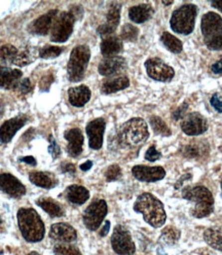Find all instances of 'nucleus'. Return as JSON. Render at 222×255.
<instances>
[{"instance_id":"nucleus-1","label":"nucleus","mask_w":222,"mask_h":255,"mask_svg":"<svg viewBox=\"0 0 222 255\" xmlns=\"http://www.w3.org/2000/svg\"><path fill=\"white\" fill-rule=\"evenodd\" d=\"M134 210L143 215L145 222L152 228H162L166 223L167 214L164 205L152 194L140 195L134 204Z\"/></svg>"},{"instance_id":"nucleus-2","label":"nucleus","mask_w":222,"mask_h":255,"mask_svg":"<svg viewBox=\"0 0 222 255\" xmlns=\"http://www.w3.org/2000/svg\"><path fill=\"white\" fill-rule=\"evenodd\" d=\"M182 198L193 203L190 213L196 218H205L214 211V198L211 191L203 185L185 186L182 188Z\"/></svg>"},{"instance_id":"nucleus-3","label":"nucleus","mask_w":222,"mask_h":255,"mask_svg":"<svg viewBox=\"0 0 222 255\" xmlns=\"http://www.w3.org/2000/svg\"><path fill=\"white\" fill-rule=\"evenodd\" d=\"M148 137L149 132L145 121L140 118H134L120 127L115 137V142L121 147H132L144 143Z\"/></svg>"},{"instance_id":"nucleus-4","label":"nucleus","mask_w":222,"mask_h":255,"mask_svg":"<svg viewBox=\"0 0 222 255\" xmlns=\"http://www.w3.org/2000/svg\"><path fill=\"white\" fill-rule=\"evenodd\" d=\"M18 223L23 238L27 242L41 241L45 229L39 214L32 208H21L18 211Z\"/></svg>"},{"instance_id":"nucleus-5","label":"nucleus","mask_w":222,"mask_h":255,"mask_svg":"<svg viewBox=\"0 0 222 255\" xmlns=\"http://www.w3.org/2000/svg\"><path fill=\"white\" fill-rule=\"evenodd\" d=\"M201 29L205 44L211 51L222 50V18L216 12L209 11L202 18Z\"/></svg>"},{"instance_id":"nucleus-6","label":"nucleus","mask_w":222,"mask_h":255,"mask_svg":"<svg viewBox=\"0 0 222 255\" xmlns=\"http://www.w3.org/2000/svg\"><path fill=\"white\" fill-rule=\"evenodd\" d=\"M198 14V7L195 4L187 3L172 13L170 20L171 28L178 34L188 35L195 29L196 19Z\"/></svg>"},{"instance_id":"nucleus-7","label":"nucleus","mask_w":222,"mask_h":255,"mask_svg":"<svg viewBox=\"0 0 222 255\" xmlns=\"http://www.w3.org/2000/svg\"><path fill=\"white\" fill-rule=\"evenodd\" d=\"M91 58V51L88 45H78L72 50L67 66L68 78L70 82L77 83L84 78Z\"/></svg>"},{"instance_id":"nucleus-8","label":"nucleus","mask_w":222,"mask_h":255,"mask_svg":"<svg viewBox=\"0 0 222 255\" xmlns=\"http://www.w3.org/2000/svg\"><path fill=\"white\" fill-rule=\"evenodd\" d=\"M111 246L118 255H133L136 251L135 243L129 230L123 226H116L111 236Z\"/></svg>"},{"instance_id":"nucleus-9","label":"nucleus","mask_w":222,"mask_h":255,"mask_svg":"<svg viewBox=\"0 0 222 255\" xmlns=\"http://www.w3.org/2000/svg\"><path fill=\"white\" fill-rule=\"evenodd\" d=\"M108 212L107 204L104 200L94 201L85 210L83 219L85 226L92 232L97 231Z\"/></svg>"},{"instance_id":"nucleus-10","label":"nucleus","mask_w":222,"mask_h":255,"mask_svg":"<svg viewBox=\"0 0 222 255\" xmlns=\"http://www.w3.org/2000/svg\"><path fill=\"white\" fill-rule=\"evenodd\" d=\"M73 15L70 11H64L59 14L57 17L53 28H52V35L51 39L54 42H65L70 37L73 32L74 22Z\"/></svg>"},{"instance_id":"nucleus-11","label":"nucleus","mask_w":222,"mask_h":255,"mask_svg":"<svg viewBox=\"0 0 222 255\" xmlns=\"http://www.w3.org/2000/svg\"><path fill=\"white\" fill-rule=\"evenodd\" d=\"M145 68L148 76L157 82H171L174 75H175L174 69L160 58H150L146 60Z\"/></svg>"},{"instance_id":"nucleus-12","label":"nucleus","mask_w":222,"mask_h":255,"mask_svg":"<svg viewBox=\"0 0 222 255\" xmlns=\"http://www.w3.org/2000/svg\"><path fill=\"white\" fill-rule=\"evenodd\" d=\"M181 129L188 136H199L208 130V121L199 113H192L182 120Z\"/></svg>"},{"instance_id":"nucleus-13","label":"nucleus","mask_w":222,"mask_h":255,"mask_svg":"<svg viewBox=\"0 0 222 255\" xmlns=\"http://www.w3.org/2000/svg\"><path fill=\"white\" fill-rule=\"evenodd\" d=\"M0 191L11 198L19 199L26 194V187L13 175L9 173H2L0 174Z\"/></svg>"},{"instance_id":"nucleus-14","label":"nucleus","mask_w":222,"mask_h":255,"mask_svg":"<svg viewBox=\"0 0 222 255\" xmlns=\"http://www.w3.org/2000/svg\"><path fill=\"white\" fill-rule=\"evenodd\" d=\"M106 123L104 119H96L88 124L86 131L89 137V145L94 150H99L103 145V136Z\"/></svg>"},{"instance_id":"nucleus-15","label":"nucleus","mask_w":222,"mask_h":255,"mask_svg":"<svg viewBox=\"0 0 222 255\" xmlns=\"http://www.w3.org/2000/svg\"><path fill=\"white\" fill-rule=\"evenodd\" d=\"M133 176L141 182H156L165 178L166 171L163 167H148L138 165L132 169Z\"/></svg>"},{"instance_id":"nucleus-16","label":"nucleus","mask_w":222,"mask_h":255,"mask_svg":"<svg viewBox=\"0 0 222 255\" xmlns=\"http://www.w3.org/2000/svg\"><path fill=\"white\" fill-rule=\"evenodd\" d=\"M106 20V23L98 28V33L103 38L111 36V34L115 32L120 20V4L111 3L107 12Z\"/></svg>"},{"instance_id":"nucleus-17","label":"nucleus","mask_w":222,"mask_h":255,"mask_svg":"<svg viewBox=\"0 0 222 255\" xmlns=\"http://www.w3.org/2000/svg\"><path fill=\"white\" fill-rule=\"evenodd\" d=\"M50 237L55 241L69 244L76 240L77 233L68 223L59 222L51 227Z\"/></svg>"},{"instance_id":"nucleus-18","label":"nucleus","mask_w":222,"mask_h":255,"mask_svg":"<svg viewBox=\"0 0 222 255\" xmlns=\"http://www.w3.org/2000/svg\"><path fill=\"white\" fill-rule=\"evenodd\" d=\"M28 118L26 116H19L17 118L10 119L6 121L1 127H0V142L7 143L15 135L22 127L27 123Z\"/></svg>"},{"instance_id":"nucleus-19","label":"nucleus","mask_w":222,"mask_h":255,"mask_svg":"<svg viewBox=\"0 0 222 255\" xmlns=\"http://www.w3.org/2000/svg\"><path fill=\"white\" fill-rule=\"evenodd\" d=\"M126 67V62L122 57H110L104 59L99 65V73L103 76H113L122 72Z\"/></svg>"},{"instance_id":"nucleus-20","label":"nucleus","mask_w":222,"mask_h":255,"mask_svg":"<svg viewBox=\"0 0 222 255\" xmlns=\"http://www.w3.org/2000/svg\"><path fill=\"white\" fill-rule=\"evenodd\" d=\"M65 139L68 142L67 145V152L72 157H77L83 152L84 146V135L79 129H71L66 131L64 134Z\"/></svg>"},{"instance_id":"nucleus-21","label":"nucleus","mask_w":222,"mask_h":255,"mask_svg":"<svg viewBox=\"0 0 222 255\" xmlns=\"http://www.w3.org/2000/svg\"><path fill=\"white\" fill-rule=\"evenodd\" d=\"M21 78L22 72L20 70L0 66V88L7 90L17 89Z\"/></svg>"},{"instance_id":"nucleus-22","label":"nucleus","mask_w":222,"mask_h":255,"mask_svg":"<svg viewBox=\"0 0 222 255\" xmlns=\"http://www.w3.org/2000/svg\"><path fill=\"white\" fill-rule=\"evenodd\" d=\"M57 14H58V10L53 9L41 15L40 18L35 20L34 23L32 24V31L34 33L39 35H46L50 32V30L53 28V25L57 19Z\"/></svg>"},{"instance_id":"nucleus-23","label":"nucleus","mask_w":222,"mask_h":255,"mask_svg":"<svg viewBox=\"0 0 222 255\" xmlns=\"http://www.w3.org/2000/svg\"><path fill=\"white\" fill-rule=\"evenodd\" d=\"M68 98L72 106L83 107L91 99V90L84 85L70 88L68 91Z\"/></svg>"},{"instance_id":"nucleus-24","label":"nucleus","mask_w":222,"mask_h":255,"mask_svg":"<svg viewBox=\"0 0 222 255\" xmlns=\"http://www.w3.org/2000/svg\"><path fill=\"white\" fill-rule=\"evenodd\" d=\"M29 179L36 186L47 188V189L54 188L58 183L57 178L54 176V174L50 172L33 171L29 174Z\"/></svg>"},{"instance_id":"nucleus-25","label":"nucleus","mask_w":222,"mask_h":255,"mask_svg":"<svg viewBox=\"0 0 222 255\" xmlns=\"http://www.w3.org/2000/svg\"><path fill=\"white\" fill-rule=\"evenodd\" d=\"M65 196L70 203L74 205H83L89 200L90 191L82 185L73 184L66 188Z\"/></svg>"},{"instance_id":"nucleus-26","label":"nucleus","mask_w":222,"mask_h":255,"mask_svg":"<svg viewBox=\"0 0 222 255\" xmlns=\"http://www.w3.org/2000/svg\"><path fill=\"white\" fill-rule=\"evenodd\" d=\"M153 8L148 3H142L136 6H133L129 10V17L130 19L137 24L144 23L151 19L153 15Z\"/></svg>"},{"instance_id":"nucleus-27","label":"nucleus","mask_w":222,"mask_h":255,"mask_svg":"<svg viewBox=\"0 0 222 255\" xmlns=\"http://www.w3.org/2000/svg\"><path fill=\"white\" fill-rule=\"evenodd\" d=\"M122 50V42L118 37L109 36L101 43V53L104 57H115Z\"/></svg>"},{"instance_id":"nucleus-28","label":"nucleus","mask_w":222,"mask_h":255,"mask_svg":"<svg viewBox=\"0 0 222 255\" xmlns=\"http://www.w3.org/2000/svg\"><path fill=\"white\" fill-rule=\"evenodd\" d=\"M36 204L51 217H61L65 213L61 204L52 198H40L36 201Z\"/></svg>"},{"instance_id":"nucleus-29","label":"nucleus","mask_w":222,"mask_h":255,"mask_svg":"<svg viewBox=\"0 0 222 255\" xmlns=\"http://www.w3.org/2000/svg\"><path fill=\"white\" fill-rule=\"evenodd\" d=\"M204 240L213 249L222 252V226L206 230L204 233Z\"/></svg>"},{"instance_id":"nucleus-30","label":"nucleus","mask_w":222,"mask_h":255,"mask_svg":"<svg viewBox=\"0 0 222 255\" xmlns=\"http://www.w3.org/2000/svg\"><path fill=\"white\" fill-rule=\"evenodd\" d=\"M129 86H130V81L128 77L118 76L104 82L101 90L104 94H112V93H116L118 91L124 90Z\"/></svg>"},{"instance_id":"nucleus-31","label":"nucleus","mask_w":222,"mask_h":255,"mask_svg":"<svg viewBox=\"0 0 222 255\" xmlns=\"http://www.w3.org/2000/svg\"><path fill=\"white\" fill-rule=\"evenodd\" d=\"M39 56V51L34 46H26L24 50L18 53L15 57L13 64L17 66H27L29 64L33 63Z\"/></svg>"},{"instance_id":"nucleus-32","label":"nucleus","mask_w":222,"mask_h":255,"mask_svg":"<svg viewBox=\"0 0 222 255\" xmlns=\"http://www.w3.org/2000/svg\"><path fill=\"white\" fill-rule=\"evenodd\" d=\"M207 148L208 147L206 143L193 142L182 148V154L184 155V157L189 159H198L201 156L205 155Z\"/></svg>"},{"instance_id":"nucleus-33","label":"nucleus","mask_w":222,"mask_h":255,"mask_svg":"<svg viewBox=\"0 0 222 255\" xmlns=\"http://www.w3.org/2000/svg\"><path fill=\"white\" fill-rule=\"evenodd\" d=\"M181 237V232L175 228V227H167L163 230L162 235L160 237V242L167 246H173L175 245Z\"/></svg>"},{"instance_id":"nucleus-34","label":"nucleus","mask_w":222,"mask_h":255,"mask_svg":"<svg viewBox=\"0 0 222 255\" xmlns=\"http://www.w3.org/2000/svg\"><path fill=\"white\" fill-rule=\"evenodd\" d=\"M18 53V50L10 44L2 45L0 47V66L7 67L9 64H13Z\"/></svg>"},{"instance_id":"nucleus-35","label":"nucleus","mask_w":222,"mask_h":255,"mask_svg":"<svg viewBox=\"0 0 222 255\" xmlns=\"http://www.w3.org/2000/svg\"><path fill=\"white\" fill-rule=\"evenodd\" d=\"M161 40L167 49L174 54H179L183 50V44L181 40L178 39L176 36L169 33V32H164L162 34Z\"/></svg>"},{"instance_id":"nucleus-36","label":"nucleus","mask_w":222,"mask_h":255,"mask_svg":"<svg viewBox=\"0 0 222 255\" xmlns=\"http://www.w3.org/2000/svg\"><path fill=\"white\" fill-rule=\"evenodd\" d=\"M150 126L152 128V130L154 131V133L157 135H161L164 137H168L172 135V132L169 129V127L161 118L158 117L150 118Z\"/></svg>"},{"instance_id":"nucleus-37","label":"nucleus","mask_w":222,"mask_h":255,"mask_svg":"<svg viewBox=\"0 0 222 255\" xmlns=\"http://www.w3.org/2000/svg\"><path fill=\"white\" fill-rule=\"evenodd\" d=\"M139 36V29L131 24H125L122 29L120 37L126 41H136Z\"/></svg>"},{"instance_id":"nucleus-38","label":"nucleus","mask_w":222,"mask_h":255,"mask_svg":"<svg viewBox=\"0 0 222 255\" xmlns=\"http://www.w3.org/2000/svg\"><path fill=\"white\" fill-rule=\"evenodd\" d=\"M55 255H83L75 246L69 245L67 243H62L56 245L54 248Z\"/></svg>"},{"instance_id":"nucleus-39","label":"nucleus","mask_w":222,"mask_h":255,"mask_svg":"<svg viewBox=\"0 0 222 255\" xmlns=\"http://www.w3.org/2000/svg\"><path fill=\"white\" fill-rule=\"evenodd\" d=\"M62 53V49L58 46H45L39 51V56L43 59H54L60 56Z\"/></svg>"},{"instance_id":"nucleus-40","label":"nucleus","mask_w":222,"mask_h":255,"mask_svg":"<svg viewBox=\"0 0 222 255\" xmlns=\"http://www.w3.org/2000/svg\"><path fill=\"white\" fill-rule=\"evenodd\" d=\"M121 176V169L118 165L114 164V165H111L107 170H106V173H105V177H106V180L108 182H111V181H115L117 179H119V177Z\"/></svg>"},{"instance_id":"nucleus-41","label":"nucleus","mask_w":222,"mask_h":255,"mask_svg":"<svg viewBox=\"0 0 222 255\" xmlns=\"http://www.w3.org/2000/svg\"><path fill=\"white\" fill-rule=\"evenodd\" d=\"M162 153L160 151H157L155 146H150L145 153V158L149 162H155L157 159H160Z\"/></svg>"},{"instance_id":"nucleus-42","label":"nucleus","mask_w":222,"mask_h":255,"mask_svg":"<svg viewBox=\"0 0 222 255\" xmlns=\"http://www.w3.org/2000/svg\"><path fill=\"white\" fill-rule=\"evenodd\" d=\"M17 89L20 91L21 94L23 95H26L28 94L29 92H31V90H32V85H31V82L29 78H24L23 81H21L17 87Z\"/></svg>"},{"instance_id":"nucleus-43","label":"nucleus","mask_w":222,"mask_h":255,"mask_svg":"<svg viewBox=\"0 0 222 255\" xmlns=\"http://www.w3.org/2000/svg\"><path fill=\"white\" fill-rule=\"evenodd\" d=\"M50 146H49V152L52 154V156L54 158L59 157V155L61 154V149L58 145V143L55 141V139L53 138V136H50Z\"/></svg>"},{"instance_id":"nucleus-44","label":"nucleus","mask_w":222,"mask_h":255,"mask_svg":"<svg viewBox=\"0 0 222 255\" xmlns=\"http://www.w3.org/2000/svg\"><path fill=\"white\" fill-rule=\"evenodd\" d=\"M210 103H211V105L214 107V109L216 111H218V113H222V97L220 96V94L215 93L212 96V98L210 100Z\"/></svg>"},{"instance_id":"nucleus-45","label":"nucleus","mask_w":222,"mask_h":255,"mask_svg":"<svg viewBox=\"0 0 222 255\" xmlns=\"http://www.w3.org/2000/svg\"><path fill=\"white\" fill-rule=\"evenodd\" d=\"M193 177V175L190 173H186L184 175H182V176L177 180V182L175 183V185H174V187H175V189H181L182 188V185L185 181L187 180H190Z\"/></svg>"},{"instance_id":"nucleus-46","label":"nucleus","mask_w":222,"mask_h":255,"mask_svg":"<svg viewBox=\"0 0 222 255\" xmlns=\"http://www.w3.org/2000/svg\"><path fill=\"white\" fill-rule=\"evenodd\" d=\"M53 82H54L53 75H46V76H44V77L42 78V81H41V83H40V88H41L43 91H45V90L49 89L50 85H51Z\"/></svg>"},{"instance_id":"nucleus-47","label":"nucleus","mask_w":222,"mask_h":255,"mask_svg":"<svg viewBox=\"0 0 222 255\" xmlns=\"http://www.w3.org/2000/svg\"><path fill=\"white\" fill-rule=\"evenodd\" d=\"M70 12H71V14L73 15L75 20L82 19L83 14H84V10H83V8L81 6H73V7H71Z\"/></svg>"},{"instance_id":"nucleus-48","label":"nucleus","mask_w":222,"mask_h":255,"mask_svg":"<svg viewBox=\"0 0 222 255\" xmlns=\"http://www.w3.org/2000/svg\"><path fill=\"white\" fill-rule=\"evenodd\" d=\"M61 170L63 173H70V174H74L76 171L75 166L73 164H63L61 167Z\"/></svg>"},{"instance_id":"nucleus-49","label":"nucleus","mask_w":222,"mask_h":255,"mask_svg":"<svg viewBox=\"0 0 222 255\" xmlns=\"http://www.w3.org/2000/svg\"><path fill=\"white\" fill-rule=\"evenodd\" d=\"M211 69H212V72L215 74H222V60L213 64Z\"/></svg>"},{"instance_id":"nucleus-50","label":"nucleus","mask_w":222,"mask_h":255,"mask_svg":"<svg viewBox=\"0 0 222 255\" xmlns=\"http://www.w3.org/2000/svg\"><path fill=\"white\" fill-rule=\"evenodd\" d=\"M187 109V104L186 103H184L183 105H181L180 107H179V109L176 111L175 113V115H174L173 117H174V119L175 120H178L179 118H181L183 115H184V111Z\"/></svg>"},{"instance_id":"nucleus-51","label":"nucleus","mask_w":222,"mask_h":255,"mask_svg":"<svg viewBox=\"0 0 222 255\" xmlns=\"http://www.w3.org/2000/svg\"><path fill=\"white\" fill-rule=\"evenodd\" d=\"M20 162L27 163V164H29L31 166H35L36 165V159L33 156H31V155H28V156L20 158Z\"/></svg>"},{"instance_id":"nucleus-52","label":"nucleus","mask_w":222,"mask_h":255,"mask_svg":"<svg viewBox=\"0 0 222 255\" xmlns=\"http://www.w3.org/2000/svg\"><path fill=\"white\" fill-rule=\"evenodd\" d=\"M109 229H110V221H105V225H104V227L102 228V230L100 231V236L101 237H105V236H107V234H108V232H109Z\"/></svg>"},{"instance_id":"nucleus-53","label":"nucleus","mask_w":222,"mask_h":255,"mask_svg":"<svg viewBox=\"0 0 222 255\" xmlns=\"http://www.w3.org/2000/svg\"><path fill=\"white\" fill-rule=\"evenodd\" d=\"M92 167H93V162L92 161H88V162L84 163L83 165H81V169L83 171H89Z\"/></svg>"},{"instance_id":"nucleus-54","label":"nucleus","mask_w":222,"mask_h":255,"mask_svg":"<svg viewBox=\"0 0 222 255\" xmlns=\"http://www.w3.org/2000/svg\"><path fill=\"white\" fill-rule=\"evenodd\" d=\"M211 5L222 12V1H213L211 2Z\"/></svg>"},{"instance_id":"nucleus-55","label":"nucleus","mask_w":222,"mask_h":255,"mask_svg":"<svg viewBox=\"0 0 222 255\" xmlns=\"http://www.w3.org/2000/svg\"><path fill=\"white\" fill-rule=\"evenodd\" d=\"M27 255H40L39 253H37V252H35V251H33V252H30V253H28Z\"/></svg>"},{"instance_id":"nucleus-56","label":"nucleus","mask_w":222,"mask_h":255,"mask_svg":"<svg viewBox=\"0 0 222 255\" xmlns=\"http://www.w3.org/2000/svg\"><path fill=\"white\" fill-rule=\"evenodd\" d=\"M173 2L171 1V2H166V1H163V4H165V5H170V4H172Z\"/></svg>"},{"instance_id":"nucleus-57","label":"nucleus","mask_w":222,"mask_h":255,"mask_svg":"<svg viewBox=\"0 0 222 255\" xmlns=\"http://www.w3.org/2000/svg\"><path fill=\"white\" fill-rule=\"evenodd\" d=\"M221 190H222V180H221Z\"/></svg>"},{"instance_id":"nucleus-58","label":"nucleus","mask_w":222,"mask_h":255,"mask_svg":"<svg viewBox=\"0 0 222 255\" xmlns=\"http://www.w3.org/2000/svg\"><path fill=\"white\" fill-rule=\"evenodd\" d=\"M0 222H1V218H0Z\"/></svg>"}]
</instances>
